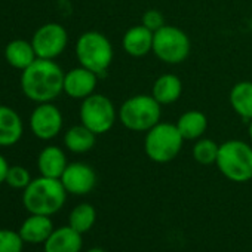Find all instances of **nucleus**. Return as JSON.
I'll use <instances>...</instances> for the list:
<instances>
[{"mask_svg": "<svg viewBox=\"0 0 252 252\" xmlns=\"http://www.w3.org/2000/svg\"><path fill=\"white\" fill-rule=\"evenodd\" d=\"M67 190L64 189L61 180L49 178L40 175L32 180V183L24 189L23 203L30 214L39 215H54L65 203Z\"/></svg>", "mask_w": 252, "mask_h": 252, "instance_id": "nucleus-2", "label": "nucleus"}, {"mask_svg": "<svg viewBox=\"0 0 252 252\" xmlns=\"http://www.w3.org/2000/svg\"><path fill=\"white\" fill-rule=\"evenodd\" d=\"M24 240L18 231L0 228V252H23Z\"/></svg>", "mask_w": 252, "mask_h": 252, "instance_id": "nucleus-25", "label": "nucleus"}, {"mask_svg": "<svg viewBox=\"0 0 252 252\" xmlns=\"http://www.w3.org/2000/svg\"><path fill=\"white\" fill-rule=\"evenodd\" d=\"M183 143L184 138L180 134L177 125L159 122L150 131H147L144 150L150 160L156 163H168L180 155Z\"/></svg>", "mask_w": 252, "mask_h": 252, "instance_id": "nucleus-5", "label": "nucleus"}, {"mask_svg": "<svg viewBox=\"0 0 252 252\" xmlns=\"http://www.w3.org/2000/svg\"><path fill=\"white\" fill-rule=\"evenodd\" d=\"M8 171H9V163H8V160L2 155H0V184L6 181Z\"/></svg>", "mask_w": 252, "mask_h": 252, "instance_id": "nucleus-28", "label": "nucleus"}, {"mask_svg": "<svg viewBox=\"0 0 252 252\" xmlns=\"http://www.w3.org/2000/svg\"><path fill=\"white\" fill-rule=\"evenodd\" d=\"M217 166L233 183L252 180V147L239 140H230L220 146Z\"/></svg>", "mask_w": 252, "mask_h": 252, "instance_id": "nucleus-3", "label": "nucleus"}, {"mask_svg": "<svg viewBox=\"0 0 252 252\" xmlns=\"http://www.w3.org/2000/svg\"><path fill=\"white\" fill-rule=\"evenodd\" d=\"M191 51L189 36L174 26H163L155 33L153 52L166 64H180L187 60Z\"/></svg>", "mask_w": 252, "mask_h": 252, "instance_id": "nucleus-7", "label": "nucleus"}, {"mask_svg": "<svg viewBox=\"0 0 252 252\" xmlns=\"http://www.w3.org/2000/svg\"><path fill=\"white\" fill-rule=\"evenodd\" d=\"M153 37L155 33L150 32L143 24L131 27L123 36V49L131 57H144L150 51H153Z\"/></svg>", "mask_w": 252, "mask_h": 252, "instance_id": "nucleus-16", "label": "nucleus"}, {"mask_svg": "<svg viewBox=\"0 0 252 252\" xmlns=\"http://www.w3.org/2000/svg\"><path fill=\"white\" fill-rule=\"evenodd\" d=\"M160 104L153 95H135L126 99L119 111L125 128L134 132H147L160 120Z\"/></svg>", "mask_w": 252, "mask_h": 252, "instance_id": "nucleus-4", "label": "nucleus"}, {"mask_svg": "<svg viewBox=\"0 0 252 252\" xmlns=\"http://www.w3.org/2000/svg\"><path fill=\"white\" fill-rule=\"evenodd\" d=\"M98 74L85 68L76 67L65 73L64 76V92L74 99H85L94 94L96 88Z\"/></svg>", "mask_w": 252, "mask_h": 252, "instance_id": "nucleus-12", "label": "nucleus"}, {"mask_svg": "<svg viewBox=\"0 0 252 252\" xmlns=\"http://www.w3.org/2000/svg\"><path fill=\"white\" fill-rule=\"evenodd\" d=\"M220 146L209 138H199L193 147V158L200 165L217 163Z\"/></svg>", "mask_w": 252, "mask_h": 252, "instance_id": "nucleus-24", "label": "nucleus"}, {"mask_svg": "<svg viewBox=\"0 0 252 252\" xmlns=\"http://www.w3.org/2000/svg\"><path fill=\"white\" fill-rule=\"evenodd\" d=\"M67 158L65 153L57 146L45 147L37 158V169L40 175L49 178H61L67 168Z\"/></svg>", "mask_w": 252, "mask_h": 252, "instance_id": "nucleus-17", "label": "nucleus"}, {"mask_svg": "<svg viewBox=\"0 0 252 252\" xmlns=\"http://www.w3.org/2000/svg\"><path fill=\"white\" fill-rule=\"evenodd\" d=\"M96 221V211L91 203H79L68 215V225L79 233L89 231Z\"/></svg>", "mask_w": 252, "mask_h": 252, "instance_id": "nucleus-23", "label": "nucleus"}, {"mask_svg": "<svg viewBox=\"0 0 252 252\" xmlns=\"http://www.w3.org/2000/svg\"><path fill=\"white\" fill-rule=\"evenodd\" d=\"M5 183L15 190H24L32 183V175L24 166H20V165L9 166Z\"/></svg>", "mask_w": 252, "mask_h": 252, "instance_id": "nucleus-26", "label": "nucleus"}, {"mask_svg": "<svg viewBox=\"0 0 252 252\" xmlns=\"http://www.w3.org/2000/svg\"><path fill=\"white\" fill-rule=\"evenodd\" d=\"M21 116L8 105H0V147L15 146L23 137Z\"/></svg>", "mask_w": 252, "mask_h": 252, "instance_id": "nucleus-14", "label": "nucleus"}, {"mask_svg": "<svg viewBox=\"0 0 252 252\" xmlns=\"http://www.w3.org/2000/svg\"><path fill=\"white\" fill-rule=\"evenodd\" d=\"M52 231H54V224L51 221V217L30 214V217L26 218L24 222L21 224L18 233L24 240V243L37 245V243H45Z\"/></svg>", "mask_w": 252, "mask_h": 252, "instance_id": "nucleus-15", "label": "nucleus"}, {"mask_svg": "<svg viewBox=\"0 0 252 252\" xmlns=\"http://www.w3.org/2000/svg\"><path fill=\"white\" fill-rule=\"evenodd\" d=\"M80 122L95 135L108 132L116 122L114 104L102 94H92L82 99L80 105Z\"/></svg>", "mask_w": 252, "mask_h": 252, "instance_id": "nucleus-8", "label": "nucleus"}, {"mask_svg": "<svg viewBox=\"0 0 252 252\" xmlns=\"http://www.w3.org/2000/svg\"><path fill=\"white\" fill-rule=\"evenodd\" d=\"M86 252H107V251H104V249H101V248H92V249H89V251H86Z\"/></svg>", "mask_w": 252, "mask_h": 252, "instance_id": "nucleus-29", "label": "nucleus"}, {"mask_svg": "<svg viewBox=\"0 0 252 252\" xmlns=\"http://www.w3.org/2000/svg\"><path fill=\"white\" fill-rule=\"evenodd\" d=\"M141 24L144 27H147L150 32L156 33L158 30H160L165 24V18H163V14L160 11H156V9H149L147 12H144L143 15V20H141Z\"/></svg>", "mask_w": 252, "mask_h": 252, "instance_id": "nucleus-27", "label": "nucleus"}, {"mask_svg": "<svg viewBox=\"0 0 252 252\" xmlns=\"http://www.w3.org/2000/svg\"><path fill=\"white\" fill-rule=\"evenodd\" d=\"M76 57L82 67L102 74L113 61V46L102 33L86 32L76 42Z\"/></svg>", "mask_w": 252, "mask_h": 252, "instance_id": "nucleus-6", "label": "nucleus"}, {"mask_svg": "<svg viewBox=\"0 0 252 252\" xmlns=\"http://www.w3.org/2000/svg\"><path fill=\"white\" fill-rule=\"evenodd\" d=\"M233 110L243 119L252 120V82H239L230 92Z\"/></svg>", "mask_w": 252, "mask_h": 252, "instance_id": "nucleus-22", "label": "nucleus"}, {"mask_svg": "<svg viewBox=\"0 0 252 252\" xmlns=\"http://www.w3.org/2000/svg\"><path fill=\"white\" fill-rule=\"evenodd\" d=\"M43 246L45 252H80L83 246L82 233L70 225L54 228Z\"/></svg>", "mask_w": 252, "mask_h": 252, "instance_id": "nucleus-13", "label": "nucleus"}, {"mask_svg": "<svg viewBox=\"0 0 252 252\" xmlns=\"http://www.w3.org/2000/svg\"><path fill=\"white\" fill-rule=\"evenodd\" d=\"M60 180L64 189L67 190V193L83 196L94 190L96 184V174L89 165L82 162H74L67 165Z\"/></svg>", "mask_w": 252, "mask_h": 252, "instance_id": "nucleus-11", "label": "nucleus"}, {"mask_svg": "<svg viewBox=\"0 0 252 252\" xmlns=\"http://www.w3.org/2000/svg\"><path fill=\"white\" fill-rule=\"evenodd\" d=\"M32 132L43 141L55 138L63 129V114L52 102L39 104L30 116Z\"/></svg>", "mask_w": 252, "mask_h": 252, "instance_id": "nucleus-10", "label": "nucleus"}, {"mask_svg": "<svg viewBox=\"0 0 252 252\" xmlns=\"http://www.w3.org/2000/svg\"><path fill=\"white\" fill-rule=\"evenodd\" d=\"M95 134L85 125H76L64 135V144L71 153H86L95 146Z\"/></svg>", "mask_w": 252, "mask_h": 252, "instance_id": "nucleus-21", "label": "nucleus"}, {"mask_svg": "<svg viewBox=\"0 0 252 252\" xmlns=\"http://www.w3.org/2000/svg\"><path fill=\"white\" fill-rule=\"evenodd\" d=\"M248 132H249V138H251V141H252V120H251V123H249V128H248Z\"/></svg>", "mask_w": 252, "mask_h": 252, "instance_id": "nucleus-30", "label": "nucleus"}, {"mask_svg": "<svg viewBox=\"0 0 252 252\" xmlns=\"http://www.w3.org/2000/svg\"><path fill=\"white\" fill-rule=\"evenodd\" d=\"M65 73L54 60L37 58L21 73V89L24 95L37 102H52L64 92Z\"/></svg>", "mask_w": 252, "mask_h": 252, "instance_id": "nucleus-1", "label": "nucleus"}, {"mask_svg": "<svg viewBox=\"0 0 252 252\" xmlns=\"http://www.w3.org/2000/svg\"><path fill=\"white\" fill-rule=\"evenodd\" d=\"M183 92V83L178 76L175 74H163L160 76L152 89L153 98L162 104H172L180 99Z\"/></svg>", "mask_w": 252, "mask_h": 252, "instance_id": "nucleus-19", "label": "nucleus"}, {"mask_svg": "<svg viewBox=\"0 0 252 252\" xmlns=\"http://www.w3.org/2000/svg\"><path fill=\"white\" fill-rule=\"evenodd\" d=\"M5 60L8 61V64L11 67L23 71L37 60V55L34 52V48H33L32 42L17 39V40H12V42H9L6 45V48H5Z\"/></svg>", "mask_w": 252, "mask_h": 252, "instance_id": "nucleus-18", "label": "nucleus"}, {"mask_svg": "<svg viewBox=\"0 0 252 252\" xmlns=\"http://www.w3.org/2000/svg\"><path fill=\"white\" fill-rule=\"evenodd\" d=\"M175 125L184 140H199L208 128V119L202 111L190 110L180 116Z\"/></svg>", "mask_w": 252, "mask_h": 252, "instance_id": "nucleus-20", "label": "nucleus"}, {"mask_svg": "<svg viewBox=\"0 0 252 252\" xmlns=\"http://www.w3.org/2000/svg\"><path fill=\"white\" fill-rule=\"evenodd\" d=\"M68 43L67 30L57 23H48L36 30L32 45L37 58L43 60H55L60 57Z\"/></svg>", "mask_w": 252, "mask_h": 252, "instance_id": "nucleus-9", "label": "nucleus"}]
</instances>
